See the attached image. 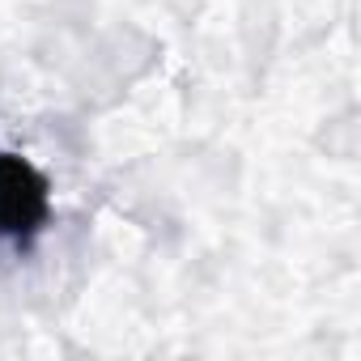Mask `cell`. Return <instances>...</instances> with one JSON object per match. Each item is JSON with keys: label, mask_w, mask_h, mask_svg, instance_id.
Wrapping results in <instances>:
<instances>
[{"label": "cell", "mask_w": 361, "mask_h": 361, "mask_svg": "<svg viewBox=\"0 0 361 361\" xmlns=\"http://www.w3.org/2000/svg\"><path fill=\"white\" fill-rule=\"evenodd\" d=\"M51 221V183L47 174L22 157L0 149V243L30 251Z\"/></svg>", "instance_id": "6da1fadb"}]
</instances>
